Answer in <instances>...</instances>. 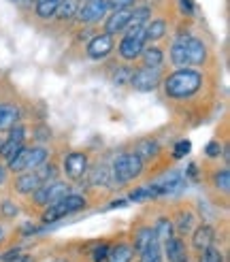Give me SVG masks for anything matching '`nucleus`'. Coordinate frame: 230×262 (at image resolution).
I'll return each instance as SVG.
<instances>
[{"instance_id": "36", "label": "nucleus", "mask_w": 230, "mask_h": 262, "mask_svg": "<svg viewBox=\"0 0 230 262\" xmlns=\"http://www.w3.org/2000/svg\"><path fill=\"white\" fill-rule=\"evenodd\" d=\"M19 147H24V143H15V141H11V139H7L5 143H0V156H3L5 160H9L13 154H15Z\"/></svg>"}, {"instance_id": "21", "label": "nucleus", "mask_w": 230, "mask_h": 262, "mask_svg": "<svg viewBox=\"0 0 230 262\" xmlns=\"http://www.w3.org/2000/svg\"><path fill=\"white\" fill-rule=\"evenodd\" d=\"M145 38L149 41H158L166 34V21L164 19H151L149 24H145V30H143Z\"/></svg>"}, {"instance_id": "6", "label": "nucleus", "mask_w": 230, "mask_h": 262, "mask_svg": "<svg viewBox=\"0 0 230 262\" xmlns=\"http://www.w3.org/2000/svg\"><path fill=\"white\" fill-rule=\"evenodd\" d=\"M109 5L107 0H85V5L77 9V15L81 24H96L107 15Z\"/></svg>"}, {"instance_id": "29", "label": "nucleus", "mask_w": 230, "mask_h": 262, "mask_svg": "<svg viewBox=\"0 0 230 262\" xmlns=\"http://www.w3.org/2000/svg\"><path fill=\"white\" fill-rule=\"evenodd\" d=\"M77 9H79V5H77V0H60V7L56 11V15L60 19H71L77 15Z\"/></svg>"}, {"instance_id": "11", "label": "nucleus", "mask_w": 230, "mask_h": 262, "mask_svg": "<svg viewBox=\"0 0 230 262\" xmlns=\"http://www.w3.org/2000/svg\"><path fill=\"white\" fill-rule=\"evenodd\" d=\"M143 43H145V36H124L122 43H120V56L124 60H136V58H141Z\"/></svg>"}, {"instance_id": "42", "label": "nucleus", "mask_w": 230, "mask_h": 262, "mask_svg": "<svg viewBox=\"0 0 230 262\" xmlns=\"http://www.w3.org/2000/svg\"><path fill=\"white\" fill-rule=\"evenodd\" d=\"M0 209H3V213L7 217H15L17 215V207H15V203H11V201H5Z\"/></svg>"}, {"instance_id": "22", "label": "nucleus", "mask_w": 230, "mask_h": 262, "mask_svg": "<svg viewBox=\"0 0 230 262\" xmlns=\"http://www.w3.org/2000/svg\"><path fill=\"white\" fill-rule=\"evenodd\" d=\"M26 158H28V147H19V149L7 160L9 171H13V173H24V171H26Z\"/></svg>"}, {"instance_id": "25", "label": "nucleus", "mask_w": 230, "mask_h": 262, "mask_svg": "<svg viewBox=\"0 0 230 262\" xmlns=\"http://www.w3.org/2000/svg\"><path fill=\"white\" fill-rule=\"evenodd\" d=\"M45 160H47V149L45 147L28 149V158H26V171H34V168L41 166Z\"/></svg>"}, {"instance_id": "7", "label": "nucleus", "mask_w": 230, "mask_h": 262, "mask_svg": "<svg viewBox=\"0 0 230 262\" xmlns=\"http://www.w3.org/2000/svg\"><path fill=\"white\" fill-rule=\"evenodd\" d=\"M113 51V36L111 34H98L87 43V56L92 60H102Z\"/></svg>"}, {"instance_id": "12", "label": "nucleus", "mask_w": 230, "mask_h": 262, "mask_svg": "<svg viewBox=\"0 0 230 262\" xmlns=\"http://www.w3.org/2000/svg\"><path fill=\"white\" fill-rule=\"evenodd\" d=\"M164 254L169 258V262H188L186 243L177 237H171L169 241H164Z\"/></svg>"}, {"instance_id": "43", "label": "nucleus", "mask_w": 230, "mask_h": 262, "mask_svg": "<svg viewBox=\"0 0 230 262\" xmlns=\"http://www.w3.org/2000/svg\"><path fill=\"white\" fill-rule=\"evenodd\" d=\"M179 3H181V9H183L186 13H192V11H194V5H192V0H179Z\"/></svg>"}, {"instance_id": "26", "label": "nucleus", "mask_w": 230, "mask_h": 262, "mask_svg": "<svg viewBox=\"0 0 230 262\" xmlns=\"http://www.w3.org/2000/svg\"><path fill=\"white\" fill-rule=\"evenodd\" d=\"M153 234H156L158 241H169L173 237V222L169 217H160L153 226Z\"/></svg>"}, {"instance_id": "32", "label": "nucleus", "mask_w": 230, "mask_h": 262, "mask_svg": "<svg viewBox=\"0 0 230 262\" xmlns=\"http://www.w3.org/2000/svg\"><path fill=\"white\" fill-rule=\"evenodd\" d=\"M213 186L222 192H228L230 190V171L228 168H222V171H217L213 175Z\"/></svg>"}, {"instance_id": "17", "label": "nucleus", "mask_w": 230, "mask_h": 262, "mask_svg": "<svg viewBox=\"0 0 230 262\" xmlns=\"http://www.w3.org/2000/svg\"><path fill=\"white\" fill-rule=\"evenodd\" d=\"M160 151V145L153 139H141L136 143V147H134V154L139 156L141 160H151V158H156Z\"/></svg>"}, {"instance_id": "18", "label": "nucleus", "mask_w": 230, "mask_h": 262, "mask_svg": "<svg viewBox=\"0 0 230 262\" xmlns=\"http://www.w3.org/2000/svg\"><path fill=\"white\" fill-rule=\"evenodd\" d=\"M134 256V247L126 245V243H118L115 247H111L109 254H107V260L109 262H130Z\"/></svg>"}, {"instance_id": "2", "label": "nucleus", "mask_w": 230, "mask_h": 262, "mask_svg": "<svg viewBox=\"0 0 230 262\" xmlns=\"http://www.w3.org/2000/svg\"><path fill=\"white\" fill-rule=\"evenodd\" d=\"M85 207V199L79 194H66L62 196V199L54 205L47 207V211L43 213V222H56V220H62L64 215H71V213H77L81 211V209Z\"/></svg>"}, {"instance_id": "35", "label": "nucleus", "mask_w": 230, "mask_h": 262, "mask_svg": "<svg viewBox=\"0 0 230 262\" xmlns=\"http://www.w3.org/2000/svg\"><path fill=\"white\" fill-rule=\"evenodd\" d=\"M153 196H160L158 186H145V188L132 192L130 194V201H143V199H153Z\"/></svg>"}, {"instance_id": "4", "label": "nucleus", "mask_w": 230, "mask_h": 262, "mask_svg": "<svg viewBox=\"0 0 230 262\" xmlns=\"http://www.w3.org/2000/svg\"><path fill=\"white\" fill-rule=\"evenodd\" d=\"M68 194V186L66 183H62V181H47V183H41L34 192V201L36 205H41V207H49V205H54L58 203L62 196H66Z\"/></svg>"}, {"instance_id": "47", "label": "nucleus", "mask_w": 230, "mask_h": 262, "mask_svg": "<svg viewBox=\"0 0 230 262\" xmlns=\"http://www.w3.org/2000/svg\"><path fill=\"white\" fill-rule=\"evenodd\" d=\"M0 239H3V230H0Z\"/></svg>"}, {"instance_id": "27", "label": "nucleus", "mask_w": 230, "mask_h": 262, "mask_svg": "<svg viewBox=\"0 0 230 262\" xmlns=\"http://www.w3.org/2000/svg\"><path fill=\"white\" fill-rule=\"evenodd\" d=\"M153 239H156V234H153V228L145 226V228H139L136 234H134V250L141 252L143 247H147Z\"/></svg>"}, {"instance_id": "34", "label": "nucleus", "mask_w": 230, "mask_h": 262, "mask_svg": "<svg viewBox=\"0 0 230 262\" xmlns=\"http://www.w3.org/2000/svg\"><path fill=\"white\" fill-rule=\"evenodd\" d=\"M38 171H34L36 173V177L41 179V183H47V181H54L56 179V166L54 164H41V166H36Z\"/></svg>"}, {"instance_id": "31", "label": "nucleus", "mask_w": 230, "mask_h": 262, "mask_svg": "<svg viewBox=\"0 0 230 262\" xmlns=\"http://www.w3.org/2000/svg\"><path fill=\"white\" fill-rule=\"evenodd\" d=\"M149 17H151L149 7H136V9H132V17H130V24L128 26H145L149 21Z\"/></svg>"}, {"instance_id": "46", "label": "nucleus", "mask_w": 230, "mask_h": 262, "mask_svg": "<svg viewBox=\"0 0 230 262\" xmlns=\"http://www.w3.org/2000/svg\"><path fill=\"white\" fill-rule=\"evenodd\" d=\"M11 3H24V0H11Z\"/></svg>"}, {"instance_id": "39", "label": "nucleus", "mask_w": 230, "mask_h": 262, "mask_svg": "<svg viewBox=\"0 0 230 262\" xmlns=\"http://www.w3.org/2000/svg\"><path fill=\"white\" fill-rule=\"evenodd\" d=\"M134 3L136 0H107V5H109V9H132L134 7Z\"/></svg>"}, {"instance_id": "19", "label": "nucleus", "mask_w": 230, "mask_h": 262, "mask_svg": "<svg viewBox=\"0 0 230 262\" xmlns=\"http://www.w3.org/2000/svg\"><path fill=\"white\" fill-rule=\"evenodd\" d=\"M171 62L175 64V67H179V69H186V67H190V60H188V49H186V45H183L181 38H177L175 45L171 47Z\"/></svg>"}, {"instance_id": "23", "label": "nucleus", "mask_w": 230, "mask_h": 262, "mask_svg": "<svg viewBox=\"0 0 230 262\" xmlns=\"http://www.w3.org/2000/svg\"><path fill=\"white\" fill-rule=\"evenodd\" d=\"M141 254V262H162V250H160V241L153 239L147 247L139 252Z\"/></svg>"}, {"instance_id": "40", "label": "nucleus", "mask_w": 230, "mask_h": 262, "mask_svg": "<svg viewBox=\"0 0 230 262\" xmlns=\"http://www.w3.org/2000/svg\"><path fill=\"white\" fill-rule=\"evenodd\" d=\"M220 151H222V145H220V141H211L207 147H204V154L209 156V158H217L220 156Z\"/></svg>"}, {"instance_id": "13", "label": "nucleus", "mask_w": 230, "mask_h": 262, "mask_svg": "<svg viewBox=\"0 0 230 262\" xmlns=\"http://www.w3.org/2000/svg\"><path fill=\"white\" fill-rule=\"evenodd\" d=\"M213 241H215V230H213V226H209V224L198 226V228L194 230V234H192V245H194L198 252H202L204 247H211Z\"/></svg>"}, {"instance_id": "16", "label": "nucleus", "mask_w": 230, "mask_h": 262, "mask_svg": "<svg viewBox=\"0 0 230 262\" xmlns=\"http://www.w3.org/2000/svg\"><path fill=\"white\" fill-rule=\"evenodd\" d=\"M38 186H41V179L36 177V173H21L17 179H15V190L19 194H32Z\"/></svg>"}, {"instance_id": "33", "label": "nucleus", "mask_w": 230, "mask_h": 262, "mask_svg": "<svg viewBox=\"0 0 230 262\" xmlns=\"http://www.w3.org/2000/svg\"><path fill=\"white\" fill-rule=\"evenodd\" d=\"M198 262H224V254L217 250V247H204L202 250V254H200V258H198Z\"/></svg>"}, {"instance_id": "44", "label": "nucleus", "mask_w": 230, "mask_h": 262, "mask_svg": "<svg viewBox=\"0 0 230 262\" xmlns=\"http://www.w3.org/2000/svg\"><path fill=\"white\" fill-rule=\"evenodd\" d=\"M15 258H17V250H13V252L5 254V258H0V262H13Z\"/></svg>"}, {"instance_id": "38", "label": "nucleus", "mask_w": 230, "mask_h": 262, "mask_svg": "<svg viewBox=\"0 0 230 262\" xmlns=\"http://www.w3.org/2000/svg\"><path fill=\"white\" fill-rule=\"evenodd\" d=\"M190 149H192V145H190V141L181 139V141H177V145H175L173 154H175V158H183V156H188V154H190Z\"/></svg>"}, {"instance_id": "37", "label": "nucleus", "mask_w": 230, "mask_h": 262, "mask_svg": "<svg viewBox=\"0 0 230 262\" xmlns=\"http://www.w3.org/2000/svg\"><path fill=\"white\" fill-rule=\"evenodd\" d=\"M130 77H132L130 67H118V73L113 75V81L118 85H126V83H130Z\"/></svg>"}, {"instance_id": "45", "label": "nucleus", "mask_w": 230, "mask_h": 262, "mask_svg": "<svg viewBox=\"0 0 230 262\" xmlns=\"http://www.w3.org/2000/svg\"><path fill=\"white\" fill-rule=\"evenodd\" d=\"M5 177H7V171L3 166H0V183H5Z\"/></svg>"}, {"instance_id": "10", "label": "nucleus", "mask_w": 230, "mask_h": 262, "mask_svg": "<svg viewBox=\"0 0 230 262\" xmlns=\"http://www.w3.org/2000/svg\"><path fill=\"white\" fill-rule=\"evenodd\" d=\"M130 17H132V9H115L105 21V32L113 36L126 30V26L130 24Z\"/></svg>"}, {"instance_id": "20", "label": "nucleus", "mask_w": 230, "mask_h": 262, "mask_svg": "<svg viewBox=\"0 0 230 262\" xmlns=\"http://www.w3.org/2000/svg\"><path fill=\"white\" fill-rule=\"evenodd\" d=\"M58 7H60V0H36L34 11L41 19H51V17H56Z\"/></svg>"}, {"instance_id": "1", "label": "nucleus", "mask_w": 230, "mask_h": 262, "mask_svg": "<svg viewBox=\"0 0 230 262\" xmlns=\"http://www.w3.org/2000/svg\"><path fill=\"white\" fill-rule=\"evenodd\" d=\"M200 85H202V75L198 71H190V69H179L164 79L166 96L177 98V100L194 96L200 90Z\"/></svg>"}, {"instance_id": "24", "label": "nucleus", "mask_w": 230, "mask_h": 262, "mask_svg": "<svg viewBox=\"0 0 230 262\" xmlns=\"http://www.w3.org/2000/svg\"><path fill=\"white\" fill-rule=\"evenodd\" d=\"M89 181H92V186L107 188V186H111V181H113V173L109 171L107 166H98V168L92 171V175H89Z\"/></svg>"}, {"instance_id": "8", "label": "nucleus", "mask_w": 230, "mask_h": 262, "mask_svg": "<svg viewBox=\"0 0 230 262\" xmlns=\"http://www.w3.org/2000/svg\"><path fill=\"white\" fill-rule=\"evenodd\" d=\"M179 38H181L186 49H188L190 67H198V64H202L204 60H207V47L202 45V41H198V38L190 36V34H181Z\"/></svg>"}, {"instance_id": "41", "label": "nucleus", "mask_w": 230, "mask_h": 262, "mask_svg": "<svg viewBox=\"0 0 230 262\" xmlns=\"http://www.w3.org/2000/svg\"><path fill=\"white\" fill-rule=\"evenodd\" d=\"M107 254H109V247L107 245H98L96 250L92 252V258H94V262H105L107 260Z\"/></svg>"}, {"instance_id": "30", "label": "nucleus", "mask_w": 230, "mask_h": 262, "mask_svg": "<svg viewBox=\"0 0 230 262\" xmlns=\"http://www.w3.org/2000/svg\"><path fill=\"white\" fill-rule=\"evenodd\" d=\"M192 228H194V213H192V211H179V215H177V230L181 234H188Z\"/></svg>"}, {"instance_id": "15", "label": "nucleus", "mask_w": 230, "mask_h": 262, "mask_svg": "<svg viewBox=\"0 0 230 262\" xmlns=\"http://www.w3.org/2000/svg\"><path fill=\"white\" fill-rule=\"evenodd\" d=\"M19 120V109L15 107V104H0V130H9L17 124Z\"/></svg>"}, {"instance_id": "9", "label": "nucleus", "mask_w": 230, "mask_h": 262, "mask_svg": "<svg viewBox=\"0 0 230 262\" xmlns=\"http://www.w3.org/2000/svg\"><path fill=\"white\" fill-rule=\"evenodd\" d=\"M85 171H87V158H85V154L71 151L66 158H64V173H66V177L79 179V177H83Z\"/></svg>"}, {"instance_id": "3", "label": "nucleus", "mask_w": 230, "mask_h": 262, "mask_svg": "<svg viewBox=\"0 0 230 262\" xmlns=\"http://www.w3.org/2000/svg\"><path fill=\"white\" fill-rule=\"evenodd\" d=\"M113 179L118 183H128L134 177L143 173V160L132 151V154H122L118 160L113 162Z\"/></svg>"}, {"instance_id": "28", "label": "nucleus", "mask_w": 230, "mask_h": 262, "mask_svg": "<svg viewBox=\"0 0 230 262\" xmlns=\"http://www.w3.org/2000/svg\"><path fill=\"white\" fill-rule=\"evenodd\" d=\"M141 58H143L145 62V67H160L164 56H162V51L158 47H143V51H141Z\"/></svg>"}, {"instance_id": "5", "label": "nucleus", "mask_w": 230, "mask_h": 262, "mask_svg": "<svg viewBox=\"0 0 230 262\" xmlns=\"http://www.w3.org/2000/svg\"><path fill=\"white\" fill-rule=\"evenodd\" d=\"M160 83H162V75L158 67H143V69L132 71L130 85L136 92H153Z\"/></svg>"}, {"instance_id": "14", "label": "nucleus", "mask_w": 230, "mask_h": 262, "mask_svg": "<svg viewBox=\"0 0 230 262\" xmlns=\"http://www.w3.org/2000/svg\"><path fill=\"white\" fill-rule=\"evenodd\" d=\"M181 188H183V175L179 171H171L158 183L160 194H177V192H181Z\"/></svg>"}]
</instances>
